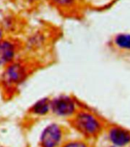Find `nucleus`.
Wrapping results in <instances>:
<instances>
[{
	"mask_svg": "<svg viewBox=\"0 0 130 147\" xmlns=\"http://www.w3.org/2000/svg\"><path fill=\"white\" fill-rule=\"evenodd\" d=\"M15 56V47L9 41L0 40V66L10 63Z\"/></svg>",
	"mask_w": 130,
	"mask_h": 147,
	"instance_id": "obj_6",
	"label": "nucleus"
},
{
	"mask_svg": "<svg viewBox=\"0 0 130 147\" xmlns=\"http://www.w3.org/2000/svg\"><path fill=\"white\" fill-rule=\"evenodd\" d=\"M50 101L47 98H43L37 101L33 107L31 108V111L33 113L38 115H44L46 114L50 108Z\"/></svg>",
	"mask_w": 130,
	"mask_h": 147,
	"instance_id": "obj_7",
	"label": "nucleus"
},
{
	"mask_svg": "<svg viewBox=\"0 0 130 147\" xmlns=\"http://www.w3.org/2000/svg\"><path fill=\"white\" fill-rule=\"evenodd\" d=\"M53 1L56 5L66 6V5H69L72 4L75 0H53Z\"/></svg>",
	"mask_w": 130,
	"mask_h": 147,
	"instance_id": "obj_10",
	"label": "nucleus"
},
{
	"mask_svg": "<svg viewBox=\"0 0 130 147\" xmlns=\"http://www.w3.org/2000/svg\"><path fill=\"white\" fill-rule=\"evenodd\" d=\"M63 147H88V146L82 141H72L66 143Z\"/></svg>",
	"mask_w": 130,
	"mask_h": 147,
	"instance_id": "obj_9",
	"label": "nucleus"
},
{
	"mask_svg": "<svg viewBox=\"0 0 130 147\" xmlns=\"http://www.w3.org/2000/svg\"><path fill=\"white\" fill-rule=\"evenodd\" d=\"M62 139V130L56 124L47 126L40 136V145L42 147H57Z\"/></svg>",
	"mask_w": 130,
	"mask_h": 147,
	"instance_id": "obj_2",
	"label": "nucleus"
},
{
	"mask_svg": "<svg viewBox=\"0 0 130 147\" xmlns=\"http://www.w3.org/2000/svg\"><path fill=\"white\" fill-rule=\"evenodd\" d=\"M2 30L0 29V40H1V39H2Z\"/></svg>",
	"mask_w": 130,
	"mask_h": 147,
	"instance_id": "obj_11",
	"label": "nucleus"
},
{
	"mask_svg": "<svg viewBox=\"0 0 130 147\" xmlns=\"http://www.w3.org/2000/svg\"><path fill=\"white\" fill-rule=\"evenodd\" d=\"M26 77V71L24 66L19 63H14L9 66L5 72V80L7 83L19 84Z\"/></svg>",
	"mask_w": 130,
	"mask_h": 147,
	"instance_id": "obj_3",
	"label": "nucleus"
},
{
	"mask_svg": "<svg viewBox=\"0 0 130 147\" xmlns=\"http://www.w3.org/2000/svg\"><path fill=\"white\" fill-rule=\"evenodd\" d=\"M75 126L78 131L87 136H96L100 130L98 121L90 114L82 113L78 116L75 121Z\"/></svg>",
	"mask_w": 130,
	"mask_h": 147,
	"instance_id": "obj_1",
	"label": "nucleus"
},
{
	"mask_svg": "<svg viewBox=\"0 0 130 147\" xmlns=\"http://www.w3.org/2000/svg\"><path fill=\"white\" fill-rule=\"evenodd\" d=\"M52 109L56 114L61 116H66L73 113L75 105L68 97H59L51 103Z\"/></svg>",
	"mask_w": 130,
	"mask_h": 147,
	"instance_id": "obj_4",
	"label": "nucleus"
},
{
	"mask_svg": "<svg viewBox=\"0 0 130 147\" xmlns=\"http://www.w3.org/2000/svg\"><path fill=\"white\" fill-rule=\"evenodd\" d=\"M109 138L115 146H124L130 143V133L122 128H112L109 132Z\"/></svg>",
	"mask_w": 130,
	"mask_h": 147,
	"instance_id": "obj_5",
	"label": "nucleus"
},
{
	"mask_svg": "<svg viewBox=\"0 0 130 147\" xmlns=\"http://www.w3.org/2000/svg\"><path fill=\"white\" fill-rule=\"evenodd\" d=\"M28 1H30V2H33V1H35V0H28Z\"/></svg>",
	"mask_w": 130,
	"mask_h": 147,
	"instance_id": "obj_12",
	"label": "nucleus"
},
{
	"mask_svg": "<svg viewBox=\"0 0 130 147\" xmlns=\"http://www.w3.org/2000/svg\"><path fill=\"white\" fill-rule=\"evenodd\" d=\"M116 44L121 48L130 49V35L119 34L116 38Z\"/></svg>",
	"mask_w": 130,
	"mask_h": 147,
	"instance_id": "obj_8",
	"label": "nucleus"
},
{
	"mask_svg": "<svg viewBox=\"0 0 130 147\" xmlns=\"http://www.w3.org/2000/svg\"><path fill=\"white\" fill-rule=\"evenodd\" d=\"M110 147H117V146H110Z\"/></svg>",
	"mask_w": 130,
	"mask_h": 147,
	"instance_id": "obj_13",
	"label": "nucleus"
}]
</instances>
